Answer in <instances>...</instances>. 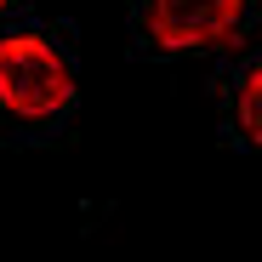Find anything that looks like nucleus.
Returning a JSON list of instances; mask_svg holds the SVG:
<instances>
[{
	"instance_id": "nucleus-1",
	"label": "nucleus",
	"mask_w": 262,
	"mask_h": 262,
	"mask_svg": "<svg viewBox=\"0 0 262 262\" xmlns=\"http://www.w3.org/2000/svg\"><path fill=\"white\" fill-rule=\"evenodd\" d=\"M74 103V74L40 34L0 40V108L17 120H52Z\"/></svg>"
},
{
	"instance_id": "nucleus-3",
	"label": "nucleus",
	"mask_w": 262,
	"mask_h": 262,
	"mask_svg": "<svg viewBox=\"0 0 262 262\" xmlns=\"http://www.w3.org/2000/svg\"><path fill=\"white\" fill-rule=\"evenodd\" d=\"M239 125H245V137L262 148V69H251L245 85H239Z\"/></svg>"
},
{
	"instance_id": "nucleus-2",
	"label": "nucleus",
	"mask_w": 262,
	"mask_h": 262,
	"mask_svg": "<svg viewBox=\"0 0 262 262\" xmlns=\"http://www.w3.org/2000/svg\"><path fill=\"white\" fill-rule=\"evenodd\" d=\"M245 0H154L148 6V34L165 52H200L216 46L239 29Z\"/></svg>"
},
{
	"instance_id": "nucleus-4",
	"label": "nucleus",
	"mask_w": 262,
	"mask_h": 262,
	"mask_svg": "<svg viewBox=\"0 0 262 262\" xmlns=\"http://www.w3.org/2000/svg\"><path fill=\"white\" fill-rule=\"evenodd\" d=\"M6 6H12V0H0V12H6Z\"/></svg>"
}]
</instances>
